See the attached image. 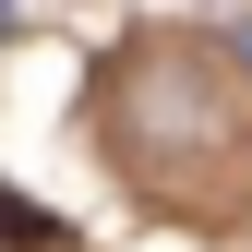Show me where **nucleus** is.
<instances>
[{
  "mask_svg": "<svg viewBox=\"0 0 252 252\" xmlns=\"http://www.w3.org/2000/svg\"><path fill=\"white\" fill-rule=\"evenodd\" d=\"M120 144L132 156H204V144H228V108H216V84L192 72V60H132L120 72Z\"/></svg>",
  "mask_w": 252,
  "mask_h": 252,
  "instance_id": "f257e3e1",
  "label": "nucleus"
},
{
  "mask_svg": "<svg viewBox=\"0 0 252 252\" xmlns=\"http://www.w3.org/2000/svg\"><path fill=\"white\" fill-rule=\"evenodd\" d=\"M228 48H240V72H252V24H228Z\"/></svg>",
  "mask_w": 252,
  "mask_h": 252,
  "instance_id": "f03ea898",
  "label": "nucleus"
},
{
  "mask_svg": "<svg viewBox=\"0 0 252 252\" xmlns=\"http://www.w3.org/2000/svg\"><path fill=\"white\" fill-rule=\"evenodd\" d=\"M0 24H12V0H0Z\"/></svg>",
  "mask_w": 252,
  "mask_h": 252,
  "instance_id": "7ed1b4c3",
  "label": "nucleus"
}]
</instances>
